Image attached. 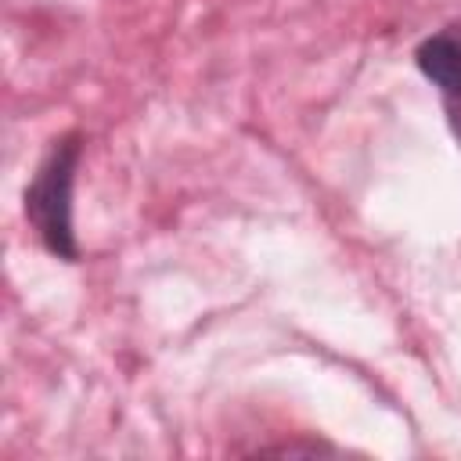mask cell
Segmentation results:
<instances>
[{"label":"cell","mask_w":461,"mask_h":461,"mask_svg":"<svg viewBox=\"0 0 461 461\" xmlns=\"http://www.w3.org/2000/svg\"><path fill=\"white\" fill-rule=\"evenodd\" d=\"M79 137L68 133L50 144L43 155L32 184L25 187V216L43 241L47 252L58 259H79L76 230H72V184H76V166H79Z\"/></svg>","instance_id":"obj_1"},{"label":"cell","mask_w":461,"mask_h":461,"mask_svg":"<svg viewBox=\"0 0 461 461\" xmlns=\"http://www.w3.org/2000/svg\"><path fill=\"white\" fill-rule=\"evenodd\" d=\"M414 61L429 83L439 86L443 104L461 97V22L425 36L414 50Z\"/></svg>","instance_id":"obj_2"},{"label":"cell","mask_w":461,"mask_h":461,"mask_svg":"<svg viewBox=\"0 0 461 461\" xmlns=\"http://www.w3.org/2000/svg\"><path fill=\"white\" fill-rule=\"evenodd\" d=\"M447 115H450V126H454V133H457V140H461V97L447 104Z\"/></svg>","instance_id":"obj_3"}]
</instances>
